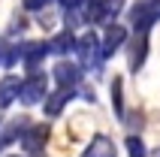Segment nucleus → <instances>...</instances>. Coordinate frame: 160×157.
Masks as SVG:
<instances>
[{
	"label": "nucleus",
	"instance_id": "obj_17",
	"mask_svg": "<svg viewBox=\"0 0 160 157\" xmlns=\"http://www.w3.org/2000/svg\"><path fill=\"white\" fill-rule=\"evenodd\" d=\"M48 3H54V0H21V6H24L27 12H42Z\"/></svg>",
	"mask_w": 160,
	"mask_h": 157
},
{
	"label": "nucleus",
	"instance_id": "obj_5",
	"mask_svg": "<svg viewBox=\"0 0 160 157\" xmlns=\"http://www.w3.org/2000/svg\"><path fill=\"white\" fill-rule=\"evenodd\" d=\"M45 136H48V127L45 124H24V130H21V136H18V142H21V148L27 151V154H39L45 145Z\"/></svg>",
	"mask_w": 160,
	"mask_h": 157
},
{
	"label": "nucleus",
	"instance_id": "obj_18",
	"mask_svg": "<svg viewBox=\"0 0 160 157\" xmlns=\"http://www.w3.org/2000/svg\"><path fill=\"white\" fill-rule=\"evenodd\" d=\"M58 3H61V9H63V12H82L88 0H58Z\"/></svg>",
	"mask_w": 160,
	"mask_h": 157
},
{
	"label": "nucleus",
	"instance_id": "obj_19",
	"mask_svg": "<svg viewBox=\"0 0 160 157\" xmlns=\"http://www.w3.org/2000/svg\"><path fill=\"white\" fill-rule=\"evenodd\" d=\"M148 157H160V148H154V151H148Z\"/></svg>",
	"mask_w": 160,
	"mask_h": 157
},
{
	"label": "nucleus",
	"instance_id": "obj_15",
	"mask_svg": "<svg viewBox=\"0 0 160 157\" xmlns=\"http://www.w3.org/2000/svg\"><path fill=\"white\" fill-rule=\"evenodd\" d=\"M24 124H27V121H12V124L6 127V130L0 133V151H3V148H9V145H12V142H15L18 136H21Z\"/></svg>",
	"mask_w": 160,
	"mask_h": 157
},
{
	"label": "nucleus",
	"instance_id": "obj_4",
	"mask_svg": "<svg viewBox=\"0 0 160 157\" xmlns=\"http://www.w3.org/2000/svg\"><path fill=\"white\" fill-rule=\"evenodd\" d=\"M160 21V0H139L130 9V27L133 33H151V27Z\"/></svg>",
	"mask_w": 160,
	"mask_h": 157
},
{
	"label": "nucleus",
	"instance_id": "obj_16",
	"mask_svg": "<svg viewBox=\"0 0 160 157\" xmlns=\"http://www.w3.org/2000/svg\"><path fill=\"white\" fill-rule=\"evenodd\" d=\"M127 154H130V157H148V151H145L142 139H139L136 133H130V136H127Z\"/></svg>",
	"mask_w": 160,
	"mask_h": 157
},
{
	"label": "nucleus",
	"instance_id": "obj_21",
	"mask_svg": "<svg viewBox=\"0 0 160 157\" xmlns=\"http://www.w3.org/2000/svg\"><path fill=\"white\" fill-rule=\"evenodd\" d=\"M0 127H3V121H0Z\"/></svg>",
	"mask_w": 160,
	"mask_h": 157
},
{
	"label": "nucleus",
	"instance_id": "obj_3",
	"mask_svg": "<svg viewBox=\"0 0 160 157\" xmlns=\"http://www.w3.org/2000/svg\"><path fill=\"white\" fill-rule=\"evenodd\" d=\"M48 97V76L42 70H30L21 78V91H18V100L24 106H36Z\"/></svg>",
	"mask_w": 160,
	"mask_h": 157
},
{
	"label": "nucleus",
	"instance_id": "obj_8",
	"mask_svg": "<svg viewBox=\"0 0 160 157\" xmlns=\"http://www.w3.org/2000/svg\"><path fill=\"white\" fill-rule=\"evenodd\" d=\"M72 97H76V88H58L54 94H48L42 100L45 103V115H48V118H58V115L63 112V106L70 103Z\"/></svg>",
	"mask_w": 160,
	"mask_h": 157
},
{
	"label": "nucleus",
	"instance_id": "obj_1",
	"mask_svg": "<svg viewBox=\"0 0 160 157\" xmlns=\"http://www.w3.org/2000/svg\"><path fill=\"white\" fill-rule=\"evenodd\" d=\"M76 54H79L82 70H94V73H100V67L106 61L103 58V43L94 30H85L82 36H76Z\"/></svg>",
	"mask_w": 160,
	"mask_h": 157
},
{
	"label": "nucleus",
	"instance_id": "obj_2",
	"mask_svg": "<svg viewBox=\"0 0 160 157\" xmlns=\"http://www.w3.org/2000/svg\"><path fill=\"white\" fill-rule=\"evenodd\" d=\"M127 0H88L85 9H82V15L88 24H112L118 15H121V9H124Z\"/></svg>",
	"mask_w": 160,
	"mask_h": 157
},
{
	"label": "nucleus",
	"instance_id": "obj_6",
	"mask_svg": "<svg viewBox=\"0 0 160 157\" xmlns=\"http://www.w3.org/2000/svg\"><path fill=\"white\" fill-rule=\"evenodd\" d=\"M52 78L58 82V88H79L82 67L72 63V61H67V58H61V61L54 63V70H52Z\"/></svg>",
	"mask_w": 160,
	"mask_h": 157
},
{
	"label": "nucleus",
	"instance_id": "obj_7",
	"mask_svg": "<svg viewBox=\"0 0 160 157\" xmlns=\"http://www.w3.org/2000/svg\"><path fill=\"white\" fill-rule=\"evenodd\" d=\"M103 43V58H112V54L121 48V45L127 43V27H121V24H106V36L100 39Z\"/></svg>",
	"mask_w": 160,
	"mask_h": 157
},
{
	"label": "nucleus",
	"instance_id": "obj_11",
	"mask_svg": "<svg viewBox=\"0 0 160 157\" xmlns=\"http://www.w3.org/2000/svg\"><path fill=\"white\" fill-rule=\"evenodd\" d=\"M18 91H21V78L18 76H3L0 78V109H9V106L18 100Z\"/></svg>",
	"mask_w": 160,
	"mask_h": 157
},
{
	"label": "nucleus",
	"instance_id": "obj_20",
	"mask_svg": "<svg viewBox=\"0 0 160 157\" xmlns=\"http://www.w3.org/2000/svg\"><path fill=\"white\" fill-rule=\"evenodd\" d=\"M3 48H6V45H3V43H0V63H3Z\"/></svg>",
	"mask_w": 160,
	"mask_h": 157
},
{
	"label": "nucleus",
	"instance_id": "obj_10",
	"mask_svg": "<svg viewBox=\"0 0 160 157\" xmlns=\"http://www.w3.org/2000/svg\"><path fill=\"white\" fill-rule=\"evenodd\" d=\"M45 54H48V43H24L21 45V63L27 70H39Z\"/></svg>",
	"mask_w": 160,
	"mask_h": 157
},
{
	"label": "nucleus",
	"instance_id": "obj_9",
	"mask_svg": "<svg viewBox=\"0 0 160 157\" xmlns=\"http://www.w3.org/2000/svg\"><path fill=\"white\" fill-rule=\"evenodd\" d=\"M48 54H58V58H67V54H76V33L70 27L61 30L58 36L48 39Z\"/></svg>",
	"mask_w": 160,
	"mask_h": 157
},
{
	"label": "nucleus",
	"instance_id": "obj_12",
	"mask_svg": "<svg viewBox=\"0 0 160 157\" xmlns=\"http://www.w3.org/2000/svg\"><path fill=\"white\" fill-rule=\"evenodd\" d=\"M145 58H148V33H133V45H130V70L139 73Z\"/></svg>",
	"mask_w": 160,
	"mask_h": 157
},
{
	"label": "nucleus",
	"instance_id": "obj_22",
	"mask_svg": "<svg viewBox=\"0 0 160 157\" xmlns=\"http://www.w3.org/2000/svg\"><path fill=\"white\" fill-rule=\"evenodd\" d=\"M15 157H18V154H15Z\"/></svg>",
	"mask_w": 160,
	"mask_h": 157
},
{
	"label": "nucleus",
	"instance_id": "obj_13",
	"mask_svg": "<svg viewBox=\"0 0 160 157\" xmlns=\"http://www.w3.org/2000/svg\"><path fill=\"white\" fill-rule=\"evenodd\" d=\"M85 157H115V145L109 136H94L91 145L85 148Z\"/></svg>",
	"mask_w": 160,
	"mask_h": 157
},
{
	"label": "nucleus",
	"instance_id": "obj_14",
	"mask_svg": "<svg viewBox=\"0 0 160 157\" xmlns=\"http://www.w3.org/2000/svg\"><path fill=\"white\" fill-rule=\"evenodd\" d=\"M121 88H124V82H121V78H115V82H112V109H115L118 121H127V112H124V94H121Z\"/></svg>",
	"mask_w": 160,
	"mask_h": 157
}]
</instances>
